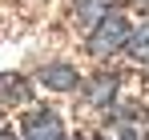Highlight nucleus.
<instances>
[{
  "mask_svg": "<svg viewBox=\"0 0 149 140\" xmlns=\"http://www.w3.org/2000/svg\"><path fill=\"white\" fill-rule=\"evenodd\" d=\"M0 140H16V136H12V132H0Z\"/></svg>",
  "mask_w": 149,
  "mask_h": 140,
  "instance_id": "nucleus-9",
  "label": "nucleus"
},
{
  "mask_svg": "<svg viewBox=\"0 0 149 140\" xmlns=\"http://www.w3.org/2000/svg\"><path fill=\"white\" fill-rule=\"evenodd\" d=\"M101 8H105V0H77V16H81V20L85 24H93L101 16Z\"/></svg>",
  "mask_w": 149,
  "mask_h": 140,
  "instance_id": "nucleus-7",
  "label": "nucleus"
},
{
  "mask_svg": "<svg viewBox=\"0 0 149 140\" xmlns=\"http://www.w3.org/2000/svg\"><path fill=\"white\" fill-rule=\"evenodd\" d=\"M40 84H49L52 92H73L81 84V76H77L73 64H45L40 68Z\"/></svg>",
  "mask_w": 149,
  "mask_h": 140,
  "instance_id": "nucleus-2",
  "label": "nucleus"
},
{
  "mask_svg": "<svg viewBox=\"0 0 149 140\" xmlns=\"http://www.w3.org/2000/svg\"><path fill=\"white\" fill-rule=\"evenodd\" d=\"M61 136H65L61 132V120L52 112H36L28 120V128H24V140H61Z\"/></svg>",
  "mask_w": 149,
  "mask_h": 140,
  "instance_id": "nucleus-3",
  "label": "nucleus"
},
{
  "mask_svg": "<svg viewBox=\"0 0 149 140\" xmlns=\"http://www.w3.org/2000/svg\"><path fill=\"white\" fill-rule=\"evenodd\" d=\"M125 48H129V56L137 64H149V24H141L137 32H129L125 36Z\"/></svg>",
  "mask_w": 149,
  "mask_h": 140,
  "instance_id": "nucleus-5",
  "label": "nucleus"
},
{
  "mask_svg": "<svg viewBox=\"0 0 149 140\" xmlns=\"http://www.w3.org/2000/svg\"><path fill=\"white\" fill-rule=\"evenodd\" d=\"M117 140H137V132H133V128H121V136Z\"/></svg>",
  "mask_w": 149,
  "mask_h": 140,
  "instance_id": "nucleus-8",
  "label": "nucleus"
},
{
  "mask_svg": "<svg viewBox=\"0 0 149 140\" xmlns=\"http://www.w3.org/2000/svg\"><path fill=\"white\" fill-rule=\"evenodd\" d=\"M125 36H129V20L121 12H105L97 20V32L89 36V48L97 56H113L117 48H125Z\"/></svg>",
  "mask_w": 149,
  "mask_h": 140,
  "instance_id": "nucleus-1",
  "label": "nucleus"
},
{
  "mask_svg": "<svg viewBox=\"0 0 149 140\" xmlns=\"http://www.w3.org/2000/svg\"><path fill=\"white\" fill-rule=\"evenodd\" d=\"M0 100H28V80L4 72V76H0Z\"/></svg>",
  "mask_w": 149,
  "mask_h": 140,
  "instance_id": "nucleus-6",
  "label": "nucleus"
},
{
  "mask_svg": "<svg viewBox=\"0 0 149 140\" xmlns=\"http://www.w3.org/2000/svg\"><path fill=\"white\" fill-rule=\"evenodd\" d=\"M113 92H117V76H113V72H97V76L89 80V100H93V104H109Z\"/></svg>",
  "mask_w": 149,
  "mask_h": 140,
  "instance_id": "nucleus-4",
  "label": "nucleus"
}]
</instances>
